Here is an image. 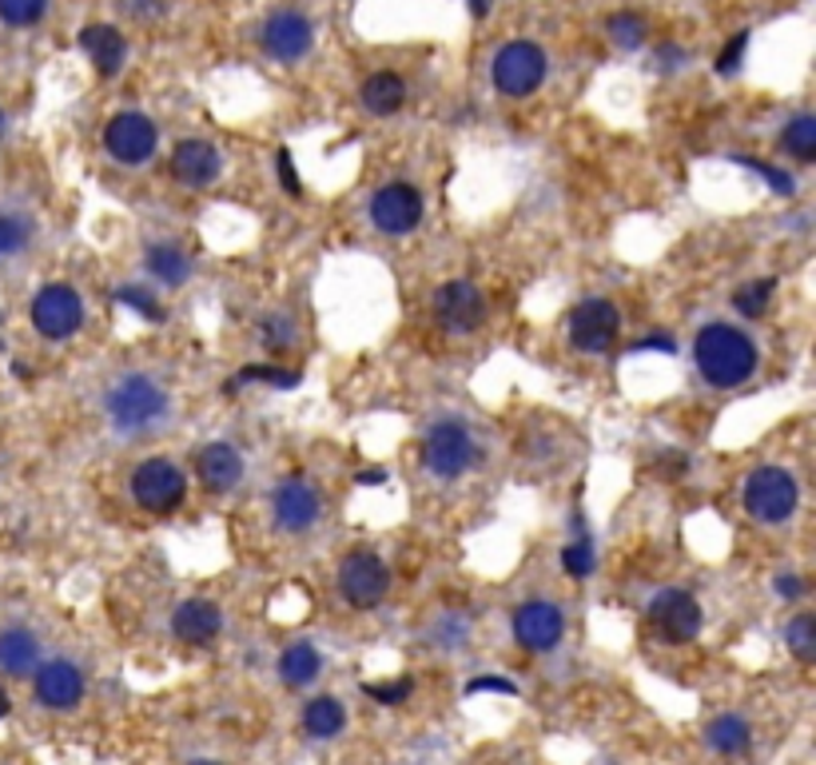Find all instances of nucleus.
<instances>
[{"instance_id": "obj_1", "label": "nucleus", "mask_w": 816, "mask_h": 765, "mask_svg": "<svg viewBox=\"0 0 816 765\" xmlns=\"http://www.w3.org/2000/svg\"><path fill=\"white\" fill-rule=\"evenodd\" d=\"M694 359L697 371L705 375V383L713 387H740L757 367V347L740 327L733 324H705L694 339Z\"/></svg>"}, {"instance_id": "obj_2", "label": "nucleus", "mask_w": 816, "mask_h": 765, "mask_svg": "<svg viewBox=\"0 0 816 765\" xmlns=\"http://www.w3.org/2000/svg\"><path fill=\"white\" fill-rule=\"evenodd\" d=\"M105 407H108V423H112L116 430L136 435V430L160 423L163 407H168V395H163L160 383L148 379V375H128V379H120L112 391H108Z\"/></svg>"}, {"instance_id": "obj_3", "label": "nucleus", "mask_w": 816, "mask_h": 765, "mask_svg": "<svg viewBox=\"0 0 816 765\" xmlns=\"http://www.w3.org/2000/svg\"><path fill=\"white\" fill-rule=\"evenodd\" d=\"M797 478L788 475L785 467H757L745 483V510H749L757 523H785L797 510Z\"/></svg>"}, {"instance_id": "obj_4", "label": "nucleus", "mask_w": 816, "mask_h": 765, "mask_svg": "<svg viewBox=\"0 0 816 765\" xmlns=\"http://www.w3.org/2000/svg\"><path fill=\"white\" fill-rule=\"evenodd\" d=\"M490 77L502 96L523 100V96L538 92L541 80H546V52L538 44H530V40H510L506 48H498Z\"/></svg>"}, {"instance_id": "obj_5", "label": "nucleus", "mask_w": 816, "mask_h": 765, "mask_svg": "<svg viewBox=\"0 0 816 765\" xmlns=\"http://www.w3.org/2000/svg\"><path fill=\"white\" fill-rule=\"evenodd\" d=\"M188 495V478L171 459H148L132 470V498L148 515H171Z\"/></svg>"}, {"instance_id": "obj_6", "label": "nucleus", "mask_w": 816, "mask_h": 765, "mask_svg": "<svg viewBox=\"0 0 816 765\" xmlns=\"http://www.w3.org/2000/svg\"><path fill=\"white\" fill-rule=\"evenodd\" d=\"M84 324V299L77 296V287L68 284H48L32 299V327L44 339H68Z\"/></svg>"}, {"instance_id": "obj_7", "label": "nucleus", "mask_w": 816, "mask_h": 765, "mask_svg": "<svg viewBox=\"0 0 816 765\" xmlns=\"http://www.w3.org/2000/svg\"><path fill=\"white\" fill-rule=\"evenodd\" d=\"M339 590L342 598L355 606V610H370V606H379L390 590V570L379 555H370V550H355V555L342 558L339 566Z\"/></svg>"}, {"instance_id": "obj_8", "label": "nucleus", "mask_w": 816, "mask_h": 765, "mask_svg": "<svg viewBox=\"0 0 816 765\" xmlns=\"http://www.w3.org/2000/svg\"><path fill=\"white\" fill-rule=\"evenodd\" d=\"M156 143H160V132L143 112H120L108 120L105 128V148L116 163L123 168H140V163L152 160Z\"/></svg>"}, {"instance_id": "obj_9", "label": "nucleus", "mask_w": 816, "mask_h": 765, "mask_svg": "<svg viewBox=\"0 0 816 765\" xmlns=\"http://www.w3.org/2000/svg\"><path fill=\"white\" fill-rule=\"evenodd\" d=\"M422 463H427L430 475L458 478L475 463V439H470V430L455 419L435 423L427 435V447H422Z\"/></svg>"}, {"instance_id": "obj_10", "label": "nucleus", "mask_w": 816, "mask_h": 765, "mask_svg": "<svg viewBox=\"0 0 816 765\" xmlns=\"http://www.w3.org/2000/svg\"><path fill=\"white\" fill-rule=\"evenodd\" d=\"M649 622L661 642L669 646H685L701 634V606L689 590H661L649 603Z\"/></svg>"}, {"instance_id": "obj_11", "label": "nucleus", "mask_w": 816, "mask_h": 765, "mask_svg": "<svg viewBox=\"0 0 816 765\" xmlns=\"http://www.w3.org/2000/svg\"><path fill=\"white\" fill-rule=\"evenodd\" d=\"M617 327L621 316L609 299H586L570 311V344L586 355H601L617 339Z\"/></svg>"}, {"instance_id": "obj_12", "label": "nucleus", "mask_w": 816, "mask_h": 765, "mask_svg": "<svg viewBox=\"0 0 816 765\" xmlns=\"http://www.w3.org/2000/svg\"><path fill=\"white\" fill-rule=\"evenodd\" d=\"M370 220H375L379 231H387V236H407L422 220V196L410 183H387L370 200Z\"/></svg>"}, {"instance_id": "obj_13", "label": "nucleus", "mask_w": 816, "mask_h": 765, "mask_svg": "<svg viewBox=\"0 0 816 765\" xmlns=\"http://www.w3.org/2000/svg\"><path fill=\"white\" fill-rule=\"evenodd\" d=\"M561 634H566V614L554 603H546V598L523 603L518 614H514V638H518V646H526L534 654L554 650L561 642Z\"/></svg>"}, {"instance_id": "obj_14", "label": "nucleus", "mask_w": 816, "mask_h": 765, "mask_svg": "<svg viewBox=\"0 0 816 765\" xmlns=\"http://www.w3.org/2000/svg\"><path fill=\"white\" fill-rule=\"evenodd\" d=\"M259 40H263L267 57L283 60V64H295V60H303L307 52H311L315 29L303 12H271V17L263 20Z\"/></svg>"}, {"instance_id": "obj_15", "label": "nucleus", "mask_w": 816, "mask_h": 765, "mask_svg": "<svg viewBox=\"0 0 816 765\" xmlns=\"http://www.w3.org/2000/svg\"><path fill=\"white\" fill-rule=\"evenodd\" d=\"M435 316L438 324L447 327V331H478L486 319V299L475 284H466V279H450V284L438 287L435 296Z\"/></svg>"}, {"instance_id": "obj_16", "label": "nucleus", "mask_w": 816, "mask_h": 765, "mask_svg": "<svg viewBox=\"0 0 816 765\" xmlns=\"http://www.w3.org/2000/svg\"><path fill=\"white\" fill-rule=\"evenodd\" d=\"M32 689H37L40 706L72 709L80 698H84V674H80L77 662H68V658L40 662V666L32 669Z\"/></svg>"}, {"instance_id": "obj_17", "label": "nucleus", "mask_w": 816, "mask_h": 765, "mask_svg": "<svg viewBox=\"0 0 816 765\" xmlns=\"http://www.w3.org/2000/svg\"><path fill=\"white\" fill-rule=\"evenodd\" d=\"M271 510H276V523L283 530L299 535V530L315 526V518H319V495H315V487L303 483V478H287L283 487L271 495Z\"/></svg>"}, {"instance_id": "obj_18", "label": "nucleus", "mask_w": 816, "mask_h": 765, "mask_svg": "<svg viewBox=\"0 0 816 765\" xmlns=\"http://www.w3.org/2000/svg\"><path fill=\"white\" fill-rule=\"evenodd\" d=\"M219 172H223V160H219V152L208 140L176 143V152H171V176L180 183H188V188H208V183L219 180Z\"/></svg>"}, {"instance_id": "obj_19", "label": "nucleus", "mask_w": 816, "mask_h": 765, "mask_svg": "<svg viewBox=\"0 0 816 765\" xmlns=\"http://www.w3.org/2000/svg\"><path fill=\"white\" fill-rule=\"evenodd\" d=\"M219 626H223V614L208 598H188V603H180L176 614H171V634L183 646H208V642H216Z\"/></svg>"}, {"instance_id": "obj_20", "label": "nucleus", "mask_w": 816, "mask_h": 765, "mask_svg": "<svg viewBox=\"0 0 816 765\" xmlns=\"http://www.w3.org/2000/svg\"><path fill=\"white\" fill-rule=\"evenodd\" d=\"M196 475L211 495H228L243 478V459H239V450L231 443H208L200 450V459H196Z\"/></svg>"}, {"instance_id": "obj_21", "label": "nucleus", "mask_w": 816, "mask_h": 765, "mask_svg": "<svg viewBox=\"0 0 816 765\" xmlns=\"http://www.w3.org/2000/svg\"><path fill=\"white\" fill-rule=\"evenodd\" d=\"M80 48H84V57L92 60L100 77H116L123 68V57H128V40L112 24H88V29H80Z\"/></svg>"}, {"instance_id": "obj_22", "label": "nucleus", "mask_w": 816, "mask_h": 765, "mask_svg": "<svg viewBox=\"0 0 816 765\" xmlns=\"http://www.w3.org/2000/svg\"><path fill=\"white\" fill-rule=\"evenodd\" d=\"M37 666H40V642L32 638V630H24V626L0 630V674L20 678V674H32Z\"/></svg>"}, {"instance_id": "obj_23", "label": "nucleus", "mask_w": 816, "mask_h": 765, "mask_svg": "<svg viewBox=\"0 0 816 765\" xmlns=\"http://www.w3.org/2000/svg\"><path fill=\"white\" fill-rule=\"evenodd\" d=\"M407 100V85L395 72H370L362 80V108L370 116H395Z\"/></svg>"}, {"instance_id": "obj_24", "label": "nucleus", "mask_w": 816, "mask_h": 765, "mask_svg": "<svg viewBox=\"0 0 816 765\" xmlns=\"http://www.w3.org/2000/svg\"><path fill=\"white\" fill-rule=\"evenodd\" d=\"M342 726H347V709H342L339 698L324 694V698L307 702V709H303V734L307 737L327 742V737H339Z\"/></svg>"}, {"instance_id": "obj_25", "label": "nucleus", "mask_w": 816, "mask_h": 765, "mask_svg": "<svg viewBox=\"0 0 816 765\" xmlns=\"http://www.w3.org/2000/svg\"><path fill=\"white\" fill-rule=\"evenodd\" d=\"M705 737H709L713 754L737 757V754H745V749H749L753 729H749V722H745V717H737V714H722V717H717V722H709Z\"/></svg>"}, {"instance_id": "obj_26", "label": "nucleus", "mask_w": 816, "mask_h": 765, "mask_svg": "<svg viewBox=\"0 0 816 765\" xmlns=\"http://www.w3.org/2000/svg\"><path fill=\"white\" fill-rule=\"evenodd\" d=\"M319 669H324V658H319V650H315L311 642H295V646L283 650V658H279V678L287 686H307V682L319 678Z\"/></svg>"}, {"instance_id": "obj_27", "label": "nucleus", "mask_w": 816, "mask_h": 765, "mask_svg": "<svg viewBox=\"0 0 816 765\" xmlns=\"http://www.w3.org/2000/svg\"><path fill=\"white\" fill-rule=\"evenodd\" d=\"M143 256H148V271L168 287H180L191 276V259L176 244H152Z\"/></svg>"}, {"instance_id": "obj_28", "label": "nucleus", "mask_w": 816, "mask_h": 765, "mask_svg": "<svg viewBox=\"0 0 816 765\" xmlns=\"http://www.w3.org/2000/svg\"><path fill=\"white\" fill-rule=\"evenodd\" d=\"M780 143H785V152L793 156V160L813 163L816 160V120L813 116H793V120L785 125Z\"/></svg>"}, {"instance_id": "obj_29", "label": "nucleus", "mask_w": 816, "mask_h": 765, "mask_svg": "<svg viewBox=\"0 0 816 765\" xmlns=\"http://www.w3.org/2000/svg\"><path fill=\"white\" fill-rule=\"evenodd\" d=\"M32 239V220L17 216V211H0V259H12L29 248Z\"/></svg>"}, {"instance_id": "obj_30", "label": "nucleus", "mask_w": 816, "mask_h": 765, "mask_svg": "<svg viewBox=\"0 0 816 765\" xmlns=\"http://www.w3.org/2000/svg\"><path fill=\"white\" fill-rule=\"evenodd\" d=\"M785 646L793 650V658L805 662V666L816 658V618H813V614H797V618L788 622Z\"/></svg>"}, {"instance_id": "obj_31", "label": "nucleus", "mask_w": 816, "mask_h": 765, "mask_svg": "<svg viewBox=\"0 0 816 765\" xmlns=\"http://www.w3.org/2000/svg\"><path fill=\"white\" fill-rule=\"evenodd\" d=\"M773 279H757V284H745L737 287V296H733V307H737L745 319H757L769 311V299H773Z\"/></svg>"}, {"instance_id": "obj_32", "label": "nucleus", "mask_w": 816, "mask_h": 765, "mask_svg": "<svg viewBox=\"0 0 816 765\" xmlns=\"http://www.w3.org/2000/svg\"><path fill=\"white\" fill-rule=\"evenodd\" d=\"M609 37H614L617 48H641L646 44V20L637 17V12H614L609 17Z\"/></svg>"}, {"instance_id": "obj_33", "label": "nucleus", "mask_w": 816, "mask_h": 765, "mask_svg": "<svg viewBox=\"0 0 816 765\" xmlns=\"http://www.w3.org/2000/svg\"><path fill=\"white\" fill-rule=\"evenodd\" d=\"M48 0H0V20L9 29H32L40 17H44Z\"/></svg>"}, {"instance_id": "obj_34", "label": "nucleus", "mask_w": 816, "mask_h": 765, "mask_svg": "<svg viewBox=\"0 0 816 765\" xmlns=\"http://www.w3.org/2000/svg\"><path fill=\"white\" fill-rule=\"evenodd\" d=\"M116 304H123V307H132V311H140V316L148 319V324H163V307H160V299H156L152 291H143V287H120V291H116Z\"/></svg>"}, {"instance_id": "obj_35", "label": "nucleus", "mask_w": 816, "mask_h": 765, "mask_svg": "<svg viewBox=\"0 0 816 765\" xmlns=\"http://www.w3.org/2000/svg\"><path fill=\"white\" fill-rule=\"evenodd\" d=\"M561 566H566L570 578H589V574H594V546H589L586 538L570 543L566 550H561Z\"/></svg>"}, {"instance_id": "obj_36", "label": "nucleus", "mask_w": 816, "mask_h": 765, "mask_svg": "<svg viewBox=\"0 0 816 765\" xmlns=\"http://www.w3.org/2000/svg\"><path fill=\"white\" fill-rule=\"evenodd\" d=\"M362 694L375 702H382V706H399V702L410 698V682L399 678V682H367L362 686Z\"/></svg>"}, {"instance_id": "obj_37", "label": "nucleus", "mask_w": 816, "mask_h": 765, "mask_svg": "<svg viewBox=\"0 0 816 765\" xmlns=\"http://www.w3.org/2000/svg\"><path fill=\"white\" fill-rule=\"evenodd\" d=\"M243 379H263V383H271V387H283V391L299 387V371H283V367H243V371L236 375V383H243Z\"/></svg>"}, {"instance_id": "obj_38", "label": "nucleus", "mask_w": 816, "mask_h": 765, "mask_svg": "<svg viewBox=\"0 0 816 765\" xmlns=\"http://www.w3.org/2000/svg\"><path fill=\"white\" fill-rule=\"evenodd\" d=\"M745 48H749V32H737V37L717 52V64L713 68H717L722 77H733V72L740 68V60H745Z\"/></svg>"}, {"instance_id": "obj_39", "label": "nucleus", "mask_w": 816, "mask_h": 765, "mask_svg": "<svg viewBox=\"0 0 816 765\" xmlns=\"http://www.w3.org/2000/svg\"><path fill=\"white\" fill-rule=\"evenodd\" d=\"M733 160H737V163H745V168H753V172H760V176H765V180L773 183V191H777V196H793V188H797V183H793V176H788V172H780V168H769V163L749 160V156H733Z\"/></svg>"}, {"instance_id": "obj_40", "label": "nucleus", "mask_w": 816, "mask_h": 765, "mask_svg": "<svg viewBox=\"0 0 816 765\" xmlns=\"http://www.w3.org/2000/svg\"><path fill=\"white\" fill-rule=\"evenodd\" d=\"M291 324H287L283 316H267L263 319V344L267 347H287L291 344Z\"/></svg>"}, {"instance_id": "obj_41", "label": "nucleus", "mask_w": 816, "mask_h": 765, "mask_svg": "<svg viewBox=\"0 0 816 765\" xmlns=\"http://www.w3.org/2000/svg\"><path fill=\"white\" fill-rule=\"evenodd\" d=\"M276 172H279V180H283L287 196H303V183H299V176H295V168H291V152H287V148H279V156H276Z\"/></svg>"}, {"instance_id": "obj_42", "label": "nucleus", "mask_w": 816, "mask_h": 765, "mask_svg": "<svg viewBox=\"0 0 816 765\" xmlns=\"http://www.w3.org/2000/svg\"><path fill=\"white\" fill-rule=\"evenodd\" d=\"M466 694H518V686L510 678H475Z\"/></svg>"}, {"instance_id": "obj_43", "label": "nucleus", "mask_w": 816, "mask_h": 765, "mask_svg": "<svg viewBox=\"0 0 816 765\" xmlns=\"http://www.w3.org/2000/svg\"><path fill=\"white\" fill-rule=\"evenodd\" d=\"M634 351H661V355H674L677 344L669 339V335H649V339H641V344H634Z\"/></svg>"}, {"instance_id": "obj_44", "label": "nucleus", "mask_w": 816, "mask_h": 765, "mask_svg": "<svg viewBox=\"0 0 816 765\" xmlns=\"http://www.w3.org/2000/svg\"><path fill=\"white\" fill-rule=\"evenodd\" d=\"M777 590L785 594V598H800V590H805V586H800L797 574H780V578H777Z\"/></svg>"}, {"instance_id": "obj_45", "label": "nucleus", "mask_w": 816, "mask_h": 765, "mask_svg": "<svg viewBox=\"0 0 816 765\" xmlns=\"http://www.w3.org/2000/svg\"><path fill=\"white\" fill-rule=\"evenodd\" d=\"M359 483H362V487H379V483H382V470L379 467H375V470H362Z\"/></svg>"}, {"instance_id": "obj_46", "label": "nucleus", "mask_w": 816, "mask_h": 765, "mask_svg": "<svg viewBox=\"0 0 816 765\" xmlns=\"http://www.w3.org/2000/svg\"><path fill=\"white\" fill-rule=\"evenodd\" d=\"M470 9H475V17H486V12H490V0H470Z\"/></svg>"}, {"instance_id": "obj_47", "label": "nucleus", "mask_w": 816, "mask_h": 765, "mask_svg": "<svg viewBox=\"0 0 816 765\" xmlns=\"http://www.w3.org/2000/svg\"><path fill=\"white\" fill-rule=\"evenodd\" d=\"M9 709H12V702H9V694H4V689H0V717L9 714Z\"/></svg>"}, {"instance_id": "obj_48", "label": "nucleus", "mask_w": 816, "mask_h": 765, "mask_svg": "<svg viewBox=\"0 0 816 765\" xmlns=\"http://www.w3.org/2000/svg\"><path fill=\"white\" fill-rule=\"evenodd\" d=\"M4 132H9V116L0 112V140H4Z\"/></svg>"}, {"instance_id": "obj_49", "label": "nucleus", "mask_w": 816, "mask_h": 765, "mask_svg": "<svg viewBox=\"0 0 816 765\" xmlns=\"http://www.w3.org/2000/svg\"><path fill=\"white\" fill-rule=\"evenodd\" d=\"M191 765H219V762H208V757H200V762H191Z\"/></svg>"}]
</instances>
